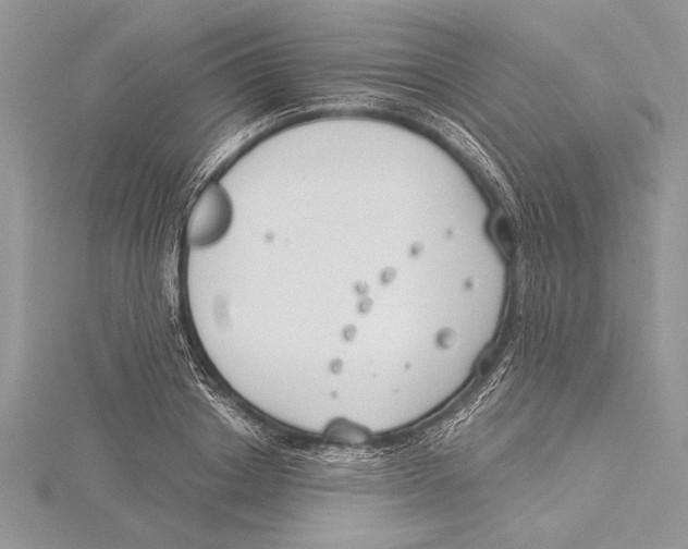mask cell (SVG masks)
<instances>
[{
	"label": "cell",
	"mask_w": 688,
	"mask_h": 549,
	"mask_svg": "<svg viewBox=\"0 0 688 549\" xmlns=\"http://www.w3.org/2000/svg\"><path fill=\"white\" fill-rule=\"evenodd\" d=\"M233 205L228 191L218 183L207 186L195 203L187 222V241L193 248H206L221 241L231 228Z\"/></svg>",
	"instance_id": "1"
}]
</instances>
